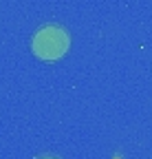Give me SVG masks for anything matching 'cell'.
<instances>
[{"label": "cell", "instance_id": "cell-1", "mask_svg": "<svg viewBox=\"0 0 152 159\" xmlns=\"http://www.w3.org/2000/svg\"><path fill=\"white\" fill-rule=\"evenodd\" d=\"M68 44H71V38L68 33L58 27V25H49V27H42L37 29V33L33 35V53L42 60H58L62 57L66 51H68Z\"/></svg>", "mask_w": 152, "mask_h": 159}, {"label": "cell", "instance_id": "cell-2", "mask_svg": "<svg viewBox=\"0 0 152 159\" xmlns=\"http://www.w3.org/2000/svg\"><path fill=\"white\" fill-rule=\"evenodd\" d=\"M40 159H58V157H40Z\"/></svg>", "mask_w": 152, "mask_h": 159}]
</instances>
